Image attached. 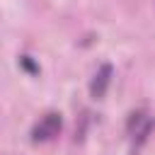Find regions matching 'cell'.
<instances>
[{
  "mask_svg": "<svg viewBox=\"0 0 155 155\" xmlns=\"http://www.w3.org/2000/svg\"><path fill=\"white\" fill-rule=\"evenodd\" d=\"M109 80H111V65L104 63V65L94 73L92 85H90V92H92L94 99H102V97H104V92H107V87H109Z\"/></svg>",
  "mask_w": 155,
  "mask_h": 155,
  "instance_id": "2",
  "label": "cell"
},
{
  "mask_svg": "<svg viewBox=\"0 0 155 155\" xmlns=\"http://www.w3.org/2000/svg\"><path fill=\"white\" fill-rule=\"evenodd\" d=\"M58 131H61V116H58V114H46V116L34 126V131H31V140H34V143H39V140H48V138L58 136Z\"/></svg>",
  "mask_w": 155,
  "mask_h": 155,
  "instance_id": "1",
  "label": "cell"
}]
</instances>
